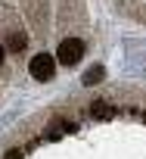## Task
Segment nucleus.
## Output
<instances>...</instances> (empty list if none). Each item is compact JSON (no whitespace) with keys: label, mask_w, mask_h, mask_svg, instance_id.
<instances>
[{"label":"nucleus","mask_w":146,"mask_h":159,"mask_svg":"<svg viewBox=\"0 0 146 159\" xmlns=\"http://www.w3.org/2000/svg\"><path fill=\"white\" fill-rule=\"evenodd\" d=\"M28 72H31L34 81H50V78L56 75V56L53 53H37L28 62Z\"/></svg>","instance_id":"obj_1"},{"label":"nucleus","mask_w":146,"mask_h":159,"mask_svg":"<svg viewBox=\"0 0 146 159\" xmlns=\"http://www.w3.org/2000/svg\"><path fill=\"white\" fill-rule=\"evenodd\" d=\"M81 56H84V41L81 38H65L56 50V62H62V66H75V62H81Z\"/></svg>","instance_id":"obj_2"},{"label":"nucleus","mask_w":146,"mask_h":159,"mask_svg":"<svg viewBox=\"0 0 146 159\" xmlns=\"http://www.w3.org/2000/svg\"><path fill=\"white\" fill-rule=\"evenodd\" d=\"M25 47H28V34H25V31H10V34H6V50L22 53Z\"/></svg>","instance_id":"obj_3"},{"label":"nucleus","mask_w":146,"mask_h":159,"mask_svg":"<svg viewBox=\"0 0 146 159\" xmlns=\"http://www.w3.org/2000/svg\"><path fill=\"white\" fill-rule=\"evenodd\" d=\"M103 75H106V69H103V66L87 69V72H84V84H97V81H103Z\"/></svg>","instance_id":"obj_4"},{"label":"nucleus","mask_w":146,"mask_h":159,"mask_svg":"<svg viewBox=\"0 0 146 159\" xmlns=\"http://www.w3.org/2000/svg\"><path fill=\"white\" fill-rule=\"evenodd\" d=\"M19 156H22L19 150H10V153H6V159H19Z\"/></svg>","instance_id":"obj_5"},{"label":"nucleus","mask_w":146,"mask_h":159,"mask_svg":"<svg viewBox=\"0 0 146 159\" xmlns=\"http://www.w3.org/2000/svg\"><path fill=\"white\" fill-rule=\"evenodd\" d=\"M0 62H3V44H0Z\"/></svg>","instance_id":"obj_6"}]
</instances>
